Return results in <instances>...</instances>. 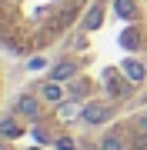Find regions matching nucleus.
<instances>
[{
	"label": "nucleus",
	"instance_id": "1",
	"mask_svg": "<svg viewBox=\"0 0 147 150\" xmlns=\"http://www.w3.org/2000/svg\"><path fill=\"white\" fill-rule=\"evenodd\" d=\"M110 113H114V110H110L107 103H87V107L80 110V117L87 120V123H107Z\"/></svg>",
	"mask_w": 147,
	"mask_h": 150
},
{
	"label": "nucleus",
	"instance_id": "2",
	"mask_svg": "<svg viewBox=\"0 0 147 150\" xmlns=\"http://www.w3.org/2000/svg\"><path fill=\"white\" fill-rule=\"evenodd\" d=\"M124 74H127V80H131V83H141L147 70H144L141 60H134V57H131V60H124Z\"/></svg>",
	"mask_w": 147,
	"mask_h": 150
},
{
	"label": "nucleus",
	"instance_id": "3",
	"mask_svg": "<svg viewBox=\"0 0 147 150\" xmlns=\"http://www.w3.org/2000/svg\"><path fill=\"white\" fill-rule=\"evenodd\" d=\"M74 74H77V64H74V60H64V64H57V67H54L50 80H60V83H64V80H70Z\"/></svg>",
	"mask_w": 147,
	"mask_h": 150
},
{
	"label": "nucleus",
	"instance_id": "4",
	"mask_svg": "<svg viewBox=\"0 0 147 150\" xmlns=\"http://www.w3.org/2000/svg\"><path fill=\"white\" fill-rule=\"evenodd\" d=\"M37 100H33V97H20V100H17V113H20V117H27V120H33L37 117Z\"/></svg>",
	"mask_w": 147,
	"mask_h": 150
},
{
	"label": "nucleus",
	"instance_id": "5",
	"mask_svg": "<svg viewBox=\"0 0 147 150\" xmlns=\"http://www.w3.org/2000/svg\"><path fill=\"white\" fill-rule=\"evenodd\" d=\"M44 100H50V103H60L64 100V90H60V80H50V83H44Z\"/></svg>",
	"mask_w": 147,
	"mask_h": 150
},
{
	"label": "nucleus",
	"instance_id": "6",
	"mask_svg": "<svg viewBox=\"0 0 147 150\" xmlns=\"http://www.w3.org/2000/svg\"><path fill=\"white\" fill-rule=\"evenodd\" d=\"M114 13L124 17V20H131V17L137 13V4H134V0H114Z\"/></svg>",
	"mask_w": 147,
	"mask_h": 150
},
{
	"label": "nucleus",
	"instance_id": "7",
	"mask_svg": "<svg viewBox=\"0 0 147 150\" xmlns=\"http://www.w3.org/2000/svg\"><path fill=\"white\" fill-rule=\"evenodd\" d=\"M100 20H104V7L97 4V7H90V13H87V20H84V23L94 30V27H100Z\"/></svg>",
	"mask_w": 147,
	"mask_h": 150
},
{
	"label": "nucleus",
	"instance_id": "8",
	"mask_svg": "<svg viewBox=\"0 0 147 150\" xmlns=\"http://www.w3.org/2000/svg\"><path fill=\"white\" fill-rule=\"evenodd\" d=\"M0 137H20V127H17V120H13V117L0 123Z\"/></svg>",
	"mask_w": 147,
	"mask_h": 150
},
{
	"label": "nucleus",
	"instance_id": "9",
	"mask_svg": "<svg viewBox=\"0 0 147 150\" xmlns=\"http://www.w3.org/2000/svg\"><path fill=\"white\" fill-rule=\"evenodd\" d=\"M100 150H124V144H120L117 134H107V137L100 140Z\"/></svg>",
	"mask_w": 147,
	"mask_h": 150
},
{
	"label": "nucleus",
	"instance_id": "10",
	"mask_svg": "<svg viewBox=\"0 0 147 150\" xmlns=\"http://www.w3.org/2000/svg\"><path fill=\"white\" fill-rule=\"evenodd\" d=\"M107 90H110V93H117V97H124V93H127V83H120L117 77L110 74V80H107Z\"/></svg>",
	"mask_w": 147,
	"mask_h": 150
},
{
	"label": "nucleus",
	"instance_id": "11",
	"mask_svg": "<svg viewBox=\"0 0 147 150\" xmlns=\"http://www.w3.org/2000/svg\"><path fill=\"white\" fill-rule=\"evenodd\" d=\"M57 150H74V140L70 137H60L57 140Z\"/></svg>",
	"mask_w": 147,
	"mask_h": 150
},
{
	"label": "nucleus",
	"instance_id": "12",
	"mask_svg": "<svg viewBox=\"0 0 147 150\" xmlns=\"http://www.w3.org/2000/svg\"><path fill=\"white\" fill-rule=\"evenodd\" d=\"M141 127H144V130H147V113H144V117H141Z\"/></svg>",
	"mask_w": 147,
	"mask_h": 150
},
{
	"label": "nucleus",
	"instance_id": "13",
	"mask_svg": "<svg viewBox=\"0 0 147 150\" xmlns=\"http://www.w3.org/2000/svg\"><path fill=\"white\" fill-rule=\"evenodd\" d=\"M0 150H7V147H4V144H0Z\"/></svg>",
	"mask_w": 147,
	"mask_h": 150
}]
</instances>
